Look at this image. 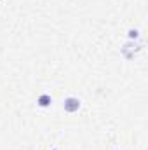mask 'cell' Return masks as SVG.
Wrapping results in <instances>:
<instances>
[{
	"mask_svg": "<svg viewBox=\"0 0 148 150\" xmlns=\"http://www.w3.org/2000/svg\"><path fill=\"white\" fill-rule=\"evenodd\" d=\"M54 150H56V149H54Z\"/></svg>",
	"mask_w": 148,
	"mask_h": 150,
	"instance_id": "cell-4",
	"label": "cell"
},
{
	"mask_svg": "<svg viewBox=\"0 0 148 150\" xmlns=\"http://www.w3.org/2000/svg\"><path fill=\"white\" fill-rule=\"evenodd\" d=\"M138 35H140V32H138V30H131V32H129V37H131V38H136Z\"/></svg>",
	"mask_w": 148,
	"mask_h": 150,
	"instance_id": "cell-3",
	"label": "cell"
},
{
	"mask_svg": "<svg viewBox=\"0 0 148 150\" xmlns=\"http://www.w3.org/2000/svg\"><path fill=\"white\" fill-rule=\"evenodd\" d=\"M37 103L40 105V107H44V108H45V107H49V105H51V96H49V94H42V96L38 98Z\"/></svg>",
	"mask_w": 148,
	"mask_h": 150,
	"instance_id": "cell-2",
	"label": "cell"
},
{
	"mask_svg": "<svg viewBox=\"0 0 148 150\" xmlns=\"http://www.w3.org/2000/svg\"><path fill=\"white\" fill-rule=\"evenodd\" d=\"M63 107H65V110H66V112L73 113V112H77V110L80 108V101H78L77 98H66Z\"/></svg>",
	"mask_w": 148,
	"mask_h": 150,
	"instance_id": "cell-1",
	"label": "cell"
}]
</instances>
